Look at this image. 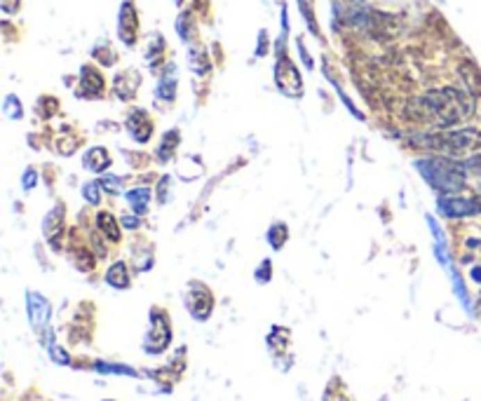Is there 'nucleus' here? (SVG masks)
Segmentation results:
<instances>
[{
	"mask_svg": "<svg viewBox=\"0 0 481 401\" xmlns=\"http://www.w3.org/2000/svg\"><path fill=\"white\" fill-rule=\"evenodd\" d=\"M83 162L90 171H103L110 167V155H108L106 148L96 146V148H92V151H87V155H85Z\"/></svg>",
	"mask_w": 481,
	"mask_h": 401,
	"instance_id": "nucleus-9",
	"label": "nucleus"
},
{
	"mask_svg": "<svg viewBox=\"0 0 481 401\" xmlns=\"http://www.w3.org/2000/svg\"><path fill=\"white\" fill-rule=\"evenodd\" d=\"M127 129L139 144H144V141L151 139V134H153V122L146 115V110H134L127 118Z\"/></svg>",
	"mask_w": 481,
	"mask_h": 401,
	"instance_id": "nucleus-7",
	"label": "nucleus"
},
{
	"mask_svg": "<svg viewBox=\"0 0 481 401\" xmlns=\"http://www.w3.org/2000/svg\"><path fill=\"white\" fill-rule=\"evenodd\" d=\"M96 225H99V230H101L108 239H113V242H118V239H120L118 221L113 219V214H110V212H101V214H99L96 216Z\"/></svg>",
	"mask_w": 481,
	"mask_h": 401,
	"instance_id": "nucleus-10",
	"label": "nucleus"
},
{
	"mask_svg": "<svg viewBox=\"0 0 481 401\" xmlns=\"http://www.w3.org/2000/svg\"><path fill=\"white\" fill-rule=\"evenodd\" d=\"M83 94H87V96H92V94H101V87H103V80H101V76H99L96 71H92L90 66L87 69L83 71Z\"/></svg>",
	"mask_w": 481,
	"mask_h": 401,
	"instance_id": "nucleus-13",
	"label": "nucleus"
},
{
	"mask_svg": "<svg viewBox=\"0 0 481 401\" xmlns=\"http://www.w3.org/2000/svg\"><path fill=\"white\" fill-rule=\"evenodd\" d=\"M439 212L444 216H472L481 214V197H441Z\"/></svg>",
	"mask_w": 481,
	"mask_h": 401,
	"instance_id": "nucleus-5",
	"label": "nucleus"
},
{
	"mask_svg": "<svg viewBox=\"0 0 481 401\" xmlns=\"http://www.w3.org/2000/svg\"><path fill=\"white\" fill-rule=\"evenodd\" d=\"M171 338V329L169 322L162 312H153V324H151V333H148V341H146V350L148 352H162L167 348Z\"/></svg>",
	"mask_w": 481,
	"mask_h": 401,
	"instance_id": "nucleus-4",
	"label": "nucleus"
},
{
	"mask_svg": "<svg viewBox=\"0 0 481 401\" xmlns=\"http://www.w3.org/2000/svg\"><path fill=\"white\" fill-rule=\"evenodd\" d=\"M101 188H106L110 195H115V193H120V190H122V181H120V178H103Z\"/></svg>",
	"mask_w": 481,
	"mask_h": 401,
	"instance_id": "nucleus-17",
	"label": "nucleus"
},
{
	"mask_svg": "<svg viewBox=\"0 0 481 401\" xmlns=\"http://www.w3.org/2000/svg\"><path fill=\"white\" fill-rule=\"evenodd\" d=\"M28 314L35 329H42L49 319V303L38 293H28Z\"/></svg>",
	"mask_w": 481,
	"mask_h": 401,
	"instance_id": "nucleus-8",
	"label": "nucleus"
},
{
	"mask_svg": "<svg viewBox=\"0 0 481 401\" xmlns=\"http://www.w3.org/2000/svg\"><path fill=\"white\" fill-rule=\"evenodd\" d=\"M35 186V171L33 169H26V176H24V188L31 190Z\"/></svg>",
	"mask_w": 481,
	"mask_h": 401,
	"instance_id": "nucleus-20",
	"label": "nucleus"
},
{
	"mask_svg": "<svg viewBox=\"0 0 481 401\" xmlns=\"http://www.w3.org/2000/svg\"><path fill=\"white\" fill-rule=\"evenodd\" d=\"M151 197H153V193H151L148 188H137V190H129V193H127L129 205H132V209H134V212H137L139 216L146 214L148 205H151Z\"/></svg>",
	"mask_w": 481,
	"mask_h": 401,
	"instance_id": "nucleus-12",
	"label": "nucleus"
},
{
	"mask_svg": "<svg viewBox=\"0 0 481 401\" xmlns=\"http://www.w3.org/2000/svg\"><path fill=\"white\" fill-rule=\"evenodd\" d=\"M212 293H209V289H205L202 284H193L188 291V298H186V305L188 310L193 312L195 319H207L209 314H212Z\"/></svg>",
	"mask_w": 481,
	"mask_h": 401,
	"instance_id": "nucleus-6",
	"label": "nucleus"
},
{
	"mask_svg": "<svg viewBox=\"0 0 481 401\" xmlns=\"http://www.w3.org/2000/svg\"><path fill=\"white\" fill-rule=\"evenodd\" d=\"M5 113H8L10 118H22V106L19 108L15 106V96L8 99V103H5Z\"/></svg>",
	"mask_w": 481,
	"mask_h": 401,
	"instance_id": "nucleus-19",
	"label": "nucleus"
},
{
	"mask_svg": "<svg viewBox=\"0 0 481 401\" xmlns=\"http://www.w3.org/2000/svg\"><path fill=\"white\" fill-rule=\"evenodd\" d=\"M106 282L115 289H127L129 287V270L125 263H115L108 268L106 273Z\"/></svg>",
	"mask_w": 481,
	"mask_h": 401,
	"instance_id": "nucleus-11",
	"label": "nucleus"
},
{
	"mask_svg": "<svg viewBox=\"0 0 481 401\" xmlns=\"http://www.w3.org/2000/svg\"><path fill=\"white\" fill-rule=\"evenodd\" d=\"M423 146L432 148L434 153L448 160H474L481 157V132L474 129H458V132L439 134V137L425 139Z\"/></svg>",
	"mask_w": 481,
	"mask_h": 401,
	"instance_id": "nucleus-2",
	"label": "nucleus"
},
{
	"mask_svg": "<svg viewBox=\"0 0 481 401\" xmlns=\"http://www.w3.org/2000/svg\"><path fill=\"white\" fill-rule=\"evenodd\" d=\"M99 186H101V183H87V186H85V197H87L90 202H99Z\"/></svg>",
	"mask_w": 481,
	"mask_h": 401,
	"instance_id": "nucleus-18",
	"label": "nucleus"
},
{
	"mask_svg": "<svg viewBox=\"0 0 481 401\" xmlns=\"http://www.w3.org/2000/svg\"><path fill=\"white\" fill-rule=\"evenodd\" d=\"M122 223H125L127 228H139V221L132 219V216H127V219H122Z\"/></svg>",
	"mask_w": 481,
	"mask_h": 401,
	"instance_id": "nucleus-21",
	"label": "nucleus"
},
{
	"mask_svg": "<svg viewBox=\"0 0 481 401\" xmlns=\"http://www.w3.org/2000/svg\"><path fill=\"white\" fill-rule=\"evenodd\" d=\"M268 239H270V244H273L275 249H282V244H285V239H287V225L285 223L273 225V230L268 232Z\"/></svg>",
	"mask_w": 481,
	"mask_h": 401,
	"instance_id": "nucleus-16",
	"label": "nucleus"
},
{
	"mask_svg": "<svg viewBox=\"0 0 481 401\" xmlns=\"http://www.w3.org/2000/svg\"><path fill=\"white\" fill-rule=\"evenodd\" d=\"M474 110L472 99L458 89L444 87L434 89L421 101L413 103V118L416 122H428L434 127H453L458 122L467 120Z\"/></svg>",
	"mask_w": 481,
	"mask_h": 401,
	"instance_id": "nucleus-1",
	"label": "nucleus"
},
{
	"mask_svg": "<svg viewBox=\"0 0 481 401\" xmlns=\"http://www.w3.org/2000/svg\"><path fill=\"white\" fill-rule=\"evenodd\" d=\"M178 146V132H167L164 134V139H162V146H160V151H158V155L160 160H167V151L169 153H174V148Z\"/></svg>",
	"mask_w": 481,
	"mask_h": 401,
	"instance_id": "nucleus-15",
	"label": "nucleus"
},
{
	"mask_svg": "<svg viewBox=\"0 0 481 401\" xmlns=\"http://www.w3.org/2000/svg\"><path fill=\"white\" fill-rule=\"evenodd\" d=\"M418 169L423 171L425 181L430 183L439 193H458L465 186V174L458 164H453L448 157H430V160H418Z\"/></svg>",
	"mask_w": 481,
	"mask_h": 401,
	"instance_id": "nucleus-3",
	"label": "nucleus"
},
{
	"mask_svg": "<svg viewBox=\"0 0 481 401\" xmlns=\"http://www.w3.org/2000/svg\"><path fill=\"white\" fill-rule=\"evenodd\" d=\"M61 228H64V212H61V207H57V209H52L45 219V237L54 242V232L59 235Z\"/></svg>",
	"mask_w": 481,
	"mask_h": 401,
	"instance_id": "nucleus-14",
	"label": "nucleus"
}]
</instances>
